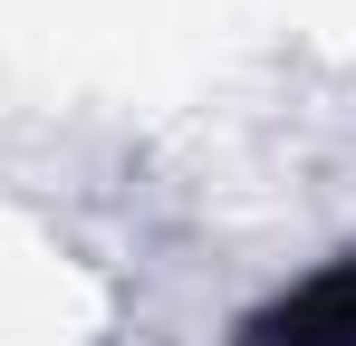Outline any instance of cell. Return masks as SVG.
Here are the masks:
<instances>
[{"mask_svg": "<svg viewBox=\"0 0 356 346\" xmlns=\"http://www.w3.org/2000/svg\"><path fill=\"white\" fill-rule=\"evenodd\" d=\"M241 346H356V250L347 260H327V270H308L289 298H270Z\"/></svg>", "mask_w": 356, "mask_h": 346, "instance_id": "6da1fadb", "label": "cell"}]
</instances>
